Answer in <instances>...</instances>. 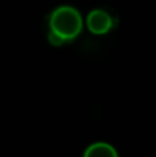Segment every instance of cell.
<instances>
[{
    "label": "cell",
    "mask_w": 156,
    "mask_h": 157,
    "mask_svg": "<svg viewBox=\"0 0 156 157\" xmlns=\"http://www.w3.org/2000/svg\"><path fill=\"white\" fill-rule=\"evenodd\" d=\"M49 31L58 35L64 43L74 41L83 31V17L80 11L69 5L57 6L49 14Z\"/></svg>",
    "instance_id": "1"
},
{
    "label": "cell",
    "mask_w": 156,
    "mask_h": 157,
    "mask_svg": "<svg viewBox=\"0 0 156 157\" xmlns=\"http://www.w3.org/2000/svg\"><path fill=\"white\" fill-rule=\"evenodd\" d=\"M87 29L95 35H104L116 26V20L104 9H92L86 17Z\"/></svg>",
    "instance_id": "2"
},
{
    "label": "cell",
    "mask_w": 156,
    "mask_h": 157,
    "mask_svg": "<svg viewBox=\"0 0 156 157\" xmlns=\"http://www.w3.org/2000/svg\"><path fill=\"white\" fill-rule=\"evenodd\" d=\"M83 157H118V153L107 142H95L84 150Z\"/></svg>",
    "instance_id": "3"
}]
</instances>
